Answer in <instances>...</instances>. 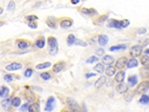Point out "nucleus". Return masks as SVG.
<instances>
[{"mask_svg":"<svg viewBox=\"0 0 149 112\" xmlns=\"http://www.w3.org/2000/svg\"><path fill=\"white\" fill-rule=\"evenodd\" d=\"M48 44H49V53L51 55H56L58 53V42L55 37H49L48 38Z\"/></svg>","mask_w":149,"mask_h":112,"instance_id":"f257e3e1","label":"nucleus"},{"mask_svg":"<svg viewBox=\"0 0 149 112\" xmlns=\"http://www.w3.org/2000/svg\"><path fill=\"white\" fill-rule=\"evenodd\" d=\"M66 102H67V105H68V107L71 109L72 112H80V105H79V103L75 100V99L68 97L66 99Z\"/></svg>","mask_w":149,"mask_h":112,"instance_id":"f03ea898","label":"nucleus"},{"mask_svg":"<svg viewBox=\"0 0 149 112\" xmlns=\"http://www.w3.org/2000/svg\"><path fill=\"white\" fill-rule=\"evenodd\" d=\"M149 88V82L148 81H142L140 82L136 87V90H135V93L137 94H143L145 91H147Z\"/></svg>","mask_w":149,"mask_h":112,"instance_id":"7ed1b4c3","label":"nucleus"},{"mask_svg":"<svg viewBox=\"0 0 149 112\" xmlns=\"http://www.w3.org/2000/svg\"><path fill=\"white\" fill-rule=\"evenodd\" d=\"M130 56L133 57V59H135L136 57L140 56L141 55V53H142V47L139 45H136V46H133L131 49H130Z\"/></svg>","mask_w":149,"mask_h":112,"instance_id":"20e7f679","label":"nucleus"},{"mask_svg":"<svg viewBox=\"0 0 149 112\" xmlns=\"http://www.w3.org/2000/svg\"><path fill=\"white\" fill-rule=\"evenodd\" d=\"M55 102H56L55 97H54V96H51V97L47 100V104H46V108H45V110L48 112L52 111V110L54 109V107H55Z\"/></svg>","mask_w":149,"mask_h":112,"instance_id":"39448f33","label":"nucleus"},{"mask_svg":"<svg viewBox=\"0 0 149 112\" xmlns=\"http://www.w3.org/2000/svg\"><path fill=\"white\" fill-rule=\"evenodd\" d=\"M126 65H127V59L124 58V57L119 58V59L116 61V63H115V67H117L118 69H122L123 67H126Z\"/></svg>","mask_w":149,"mask_h":112,"instance_id":"423d86ee","label":"nucleus"},{"mask_svg":"<svg viewBox=\"0 0 149 112\" xmlns=\"http://www.w3.org/2000/svg\"><path fill=\"white\" fill-rule=\"evenodd\" d=\"M6 70H18L20 68H22V65L20 63H12L10 65L5 67Z\"/></svg>","mask_w":149,"mask_h":112,"instance_id":"0eeeda50","label":"nucleus"},{"mask_svg":"<svg viewBox=\"0 0 149 112\" xmlns=\"http://www.w3.org/2000/svg\"><path fill=\"white\" fill-rule=\"evenodd\" d=\"M1 106H2L5 110H9L10 106H12V99L11 98H9V97L5 98L4 100H2V102H1Z\"/></svg>","mask_w":149,"mask_h":112,"instance_id":"6e6552de","label":"nucleus"},{"mask_svg":"<svg viewBox=\"0 0 149 112\" xmlns=\"http://www.w3.org/2000/svg\"><path fill=\"white\" fill-rule=\"evenodd\" d=\"M124 78H125V72L123 71V70H120V71H118L116 74H115V81L116 82H118V83H121L123 80H124Z\"/></svg>","mask_w":149,"mask_h":112,"instance_id":"1a4fd4ad","label":"nucleus"},{"mask_svg":"<svg viewBox=\"0 0 149 112\" xmlns=\"http://www.w3.org/2000/svg\"><path fill=\"white\" fill-rule=\"evenodd\" d=\"M65 67V62H63V61H61V62H58L57 64H55L54 65V67H53V70H54V72H60L63 68Z\"/></svg>","mask_w":149,"mask_h":112,"instance_id":"9d476101","label":"nucleus"},{"mask_svg":"<svg viewBox=\"0 0 149 112\" xmlns=\"http://www.w3.org/2000/svg\"><path fill=\"white\" fill-rule=\"evenodd\" d=\"M46 23L50 28H57V21L53 16L48 17V19L46 20Z\"/></svg>","mask_w":149,"mask_h":112,"instance_id":"9b49d317","label":"nucleus"},{"mask_svg":"<svg viewBox=\"0 0 149 112\" xmlns=\"http://www.w3.org/2000/svg\"><path fill=\"white\" fill-rule=\"evenodd\" d=\"M106 82V77H101L97 79L94 83V87L95 88H101L102 86H103V84Z\"/></svg>","mask_w":149,"mask_h":112,"instance_id":"f8f14e48","label":"nucleus"},{"mask_svg":"<svg viewBox=\"0 0 149 112\" xmlns=\"http://www.w3.org/2000/svg\"><path fill=\"white\" fill-rule=\"evenodd\" d=\"M102 61H103V65H107V66H110V65H112V63H113V61H114V59L112 58L111 56H108V55H106V56H104L102 59Z\"/></svg>","mask_w":149,"mask_h":112,"instance_id":"ddd939ff","label":"nucleus"},{"mask_svg":"<svg viewBox=\"0 0 149 112\" xmlns=\"http://www.w3.org/2000/svg\"><path fill=\"white\" fill-rule=\"evenodd\" d=\"M98 43L101 46H105L108 43V37L106 35H101L98 36Z\"/></svg>","mask_w":149,"mask_h":112,"instance_id":"4468645a","label":"nucleus"},{"mask_svg":"<svg viewBox=\"0 0 149 112\" xmlns=\"http://www.w3.org/2000/svg\"><path fill=\"white\" fill-rule=\"evenodd\" d=\"M127 86H126L124 83H118V85L116 86V91L117 92H119V93H125L126 91H127Z\"/></svg>","mask_w":149,"mask_h":112,"instance_id":"2eb2a0df","label":"nucleus"},{"mask_svg":"<svg viewBox=\"0 0 149 112\" xmlns=\"http://www.w3.org/2000/svg\"><path fill=\"white\" fill-rule=\"evenodd\" d=\"M29 112H40V105L38 103H32L29 106Z\"/></svg>","mask_w":149,"mask_h":112,"instance_id":"dca6fc26","label":"nucleus"},{"mask_svg":"<svg viewBox=\"0 0 149 112\" xmlns=\"http://www.w3.org/2000/svg\"><path fill=\"white\" fill-rule=\"evenodd\" d=\"M140 74L142 78L146 79V78H149V67H144L140 69Z\"/></svg>","mask_w":149,"mask_h":112,"instance_id":"f3484780","label":"nucleus"},{"mask_svg":"<svg viewBox=\"0 0 149 112\" xmlns=\"http://www.w3.org/2000/svg\"><path fill=\"white\" fill-rule=\"evenodd\" d=\"M140 62L143 67H149V57L147 55L140 57Z\"/></svg>","mask_w":149,"mask_h":112,"instance_id":"a211bd4d","label":"nucleus"},{"mask_svg":"<svg viewBox=\"0 0 149 112\" xmlns=\"http://www.w3.org/2000/svg\"><path fill=\"white\" fill-rule=\"evenodd\" d=\"M73 25V21L70 20V19H65V20H62L61 21V26L63 28H69Z\"/></svg>","mask_w":149,"mask_h":112,"instance_id":"6ab92c4d","label":"nucleus"},{"mask_svg":"<svg viewBox=\"0 0 149 112\" xmlns=\"http://www.w3.org/2000/svg\"><path fill=\"white\" fill-rule=\"evenodd\" d=\"M105 72H106V76H107V77H112V76H114L115 74V67L109 66V67L105 69Z\"/></svg>","mask_w":149,"mask_h":112,"instance_id":"aec40b11","label":"nucleus"},{"mask_svg":"<svg viewBox=\"0 0 149 112\" xmlns=\"http://www.w3.org/2000/svg\"><path fill=\"white\" fill-rule=\"evenodd\" d=\"M8 93H9L8 87L2 86V87L0 88V97H6V96H8Z\"/></svg>","mask_w":149,"mask_h":112,"instance_id":"412c9836","label":"nucleus"},{"mask_svg":"<svg viewBox=\"0 0 149 112\" xmlns=\"http://www.w3.org/2000/svg\"><path fill=\"white\" fill-rule=\"evenodd\" d=\"M107 26H108V27H113V28H119V27H120V22L117 21V20L112 19V20H110V21L108 22Z\"/></svg>","mask_w":149,"mask_h":112,"instance_id":"4be33fe9","label":"nucleus"},{"mask_svg":"<svg viewBox=\"0 0 149 112\" xmlns=\"http://www.w3.org/2000/svg\"><path fill=\"white\" fill-rule=\"evenodd\" d=\"M138 65V62L136 59H131L129 61H127V67H137Z\"/></svg>","mask_w":149,"mask_h":112,"instance_id":"5701e85b","label":"nucleus"},{"mask_svg":"<svg viewBox=\"0 0 149 112\" xmlns=\"http://www.w3.org/2000/svg\"><path fill=\"white\" fill-rule=\"evenodd\" d=\"M93 69H94L95 71L102 73V72L104 71V65H103V64H97V65H95V66L93 67Z\"/></svg>","mask_w":149,"mask_h":112,"instance_id":"b1692460","label":"nucleus"},{"mask_svg":"<svg viewBox=\"0 0 149 112\" xmlns=\"http://www.w3.org/2000/svg\"><path fill=\"white\" fill-rule=\"evenodd\" d=\"M17 45H18V48H19L20 50H25V49H27V48L29 47V44H28L26 41H19V42L17 43Z\"/></svg>","mask_w":149,"mask_h":112,"instance_id":"393cba45","label":"nucleus"},{"mask_svg":"<svg viewBox=\"0 0 149 112\" xmlns=\"http://www.w3.org/2000/svg\"><path fill=\"white\" fill-rule=\"evenodd\" d=\"M82 13L84 14H87V15H95L96 14V11L94 10V9H92V8H84L82 9Z\"/></svg>","mask_w":149,"mask_h":112,"instance_id":"a878e982","label":"nucleus"},{"mask_svg":"<svg viewBox=\"0 0 149 112\" xmlns=\"http://www.w3.org/2000/svg\"><path fill=\"white\" fill-rule=\"evenodd\" d=\"M51 67V63L47 62V63H43V64H40V65H37L36 68L37 69H44V68H48V67Z\"/></svg>","mask_w":149,"mask_h":112,"instance_id":"bb28decb","label":"nucleus"},{"mask_svg":"<svg viewBox=\"0 0 149 112\" xmlns=\"http://www.w3.org/2000/svg\"><path fill=\"white\" fill-rule=\"evenodd\" d=\"M36 47L39 49H43L45 47V40L44 39H39L36 41Z\"/></svg>","mask_w":149,"mask_h":112,"instance_id":"cd10ccee","label":"nucleus"},{"mask_svg":"<svg viewBox=\"0 0 149 112\" xmlns=\"http://www.w3.org/2000/svg\"><path fill=\"white\" fill-rule=\"evenodd\" d=\"M20 104H21V99L19 97H14L12 99V106L18 107V106H20Z\"/></svg>","mask_w":149,"mask_h":112,"instance_id":"c85d7f7f","label":"nucleus"},{"mask_svg":"<svg viewBox=\"0 0 149 112\" xmlns=\"http://www.w3.org/2000/svg\"><path fill=\"white\" fill-rule=\"evenodd\" d=\"M67 42H68V45H73V44H75V42H76V37H75V35H73V34H71L68 36V39H67Z\"/></svg>","mask_w":149,"mask_h":112,"instance_id":"c756f323","label":"nucleus"},{"mask_svg":"<svg viewBox=\"0 0 149 112\" xmlns=\"http://www.w3.org/2000/svg\"><path fill=\"white\" fill-rule=\"evenodd\" d=\"M126 48V45H118V46H113V47H110L109 51L113 52V51H118V50H124Z\"/></svg>","mask_w":149,"mask_h":112,"instance_id":"7c9ffc66","label":"nucleus"},{"mask_svg":"<svg viewBox=\"0 0 149 112\" xmlns=\"http://www.w3.org/2000/svg\"><path fill=\"white\" fill-rule=\"evenodd\" d=\"M128 81H129V83H130L131 85H134V84L137 82V78H136V76H131V77H129V78H128Z\"/></svg>","mask_w":149,"mask_h":112,"instance_id":"2f4dec72","label":"nucleus"},{"mask_svg":"<svg viewBox=\"0 0 149 112\" xmlns=\"http://www.w3.org/2000/svg\"><path fill=\"white\" fill-rule=\"evenodd\" d=\"M139 102H140V103H143V104L148 103L149 102V96H147V95H144V94H143V96H141V98L139 99Z\"/></svg>","mask_w":149,"mask_h":112,"instance_id":"473e14b6","label":"nucleus"},{"mask_svg":"<svg viewBox=\"0 0 149 112\" xmlns=\"http://www.w3.org/2000/svg\"><path fill=\"white\" fill-rule=\"evenodd\" d=\"M32 74H33V69L32 68H27L25 70V72H24V76L26 78H30V77H32Z\"/></svg>","mask_w":149,"mask_h":112,"instance_id":"72a5a7b5","label":"nucleus"},{"mask_svg":"<svg viewBox=\"0 0 149 112\" xmlns=\"http://www.w3.org/2000/svg\"><path fill=\"white\" fill-rule=\"evenodd\" d=\"M26 96H27L28 99H33L34 98V93L32 92V90L27 89V91H26Z\"/></svg>","mask_w":149,"mask_h":112,"instance_id":"f704fd0d","label":"nucleus"},{"mask_svg":"<svg viewBox=\"0 0 149 112\" xmlns=\"http://www.w3.org/2000/svg\"><path fill=\"white\" fill-rule=\"evenodd\" d=\"M129 24H130V22H129L128 20H126V19H124V20L120 21V27H123V28H126V27H128V26H129Z\"/></svg>","mask_w":149,"mask_h":112,"instance_id":"c9c22d12","label":"nucleus"},{"mask_svg":"<svg viewBox=\"0 0 149 112\" xmlns=\"http://www.w3.org/2000/svg\"><path fill=\"white\" fill-rule=\"evenodd\" d=\"M37 19H38V17H37V16H35V15H29V16H27V17H26V20H28L30 23L35 21V20H37Z\"/></svg>","mask_w":149,"mask_h":112,"instance_id":"e433bc0d","label":"nucleus"},{"mask_svg":"<svg viewBox=\"0 0 149 112\" xmlns=\"http://www.w3.org/2000/svg\"><path fill=\"white\" fill-rule=\"evenodd\" d=\"M41 78L44 79V80H48V79H50L51 76H50L49 72H42L41 73Z\"/></svg>","mask_w":149,"mask_h":112,"instance_id":"4c0bfd02","label":"nucleus"},{"mask_svg":"<svg viewBox=\"0 0 149 112\" xmlns=\"http://www.w3.org/2000/svg\"><path fill=\"white\" fill-rule=\"evenodd\" d=\"M97 60H98V59H97V57L92 56V57H91L90 59H88V60H87V63H88V64H92V63L95 62V61H97Z\"/></svg>","mask_w":149,"mask_h":112,"instance_id":"58836bf2","label":"nucleus"},{"mask_svg":"<svg viewBox=\"0 0 149 112\" xmlns=\"http://www.w3.org/2000/svg\"><path fill=\"white\" fill-rule=\"evenodd\" d=\"M75 44L78 46H82V47H86V46H87V43H86V42H84V41H81V40H77V39H76Z\"/></svg>","mask_w":149,"mask_h":112,"instance_id":"ea45409f","label":"nucleus"},{"mask_svg":"<svg viewBox=\"0 0 149 112\" xmlns=\"http://www.w3.org/2000/svg\"><path fill=\"white\" fill-rule=\"evenodd\" d=\"M29 106H30V105H29L28 103H25L24 105L21 106V111H26V110H28V109H29Z\"/></svg>","mask_w":149,"mask_h":112,"instance_id":"a19ab883","label":"nucleus"},{"mask_svg":"<svg viewBox=\"0 0 149 112\" xmlns=\"http://www.w3.org/2000/svg\"><path fill=\"white\" fill-rule=\"evenodd\" d=\"M14 7H15V3H14V1H11V2L8 4V10L12 11V10L14 9Z\"/></svg>","mask_w":149,"mask_h":112,"instance_id":"79ce46f5","label":"nucleus"},{"mask_svg":"<svg viewBox=\"0 0 149 112\" xmlns=\"http://www.w3.org/2000/svg\"><path fill=\"white\" fill-rule=\"evenodd\" d=\"M4 79H5L6 81H12L13 77H12L11 74H5V76H4Z\"/></svg>","mask_w":149,"mask_h":112,"instance_id":"37998d69","label":"nucleus"},{"mask_svg":"<svg viewBox=\"0 0 149 112\" xmlns=\"http://www.w3.org/2000/svg\"><path fill=\"white\" fill-rule=\"evenodd\" d=\"M29 27H31V28H33V29H36L38 26H37V24L34 22H31V23H29Z\"/></svg>","mask_w":149,"mask_h":112,"instance_id":"c03bdc74","label":"nucleus"},{"mask_svg":"<svg viewBox=\"0 0 149 112\" xmlns=\"http://www.w3.org/2000/svg\"><path fill=\"white\" fill-rule=\"evenodd\" d=\"M145 33H146V29H144V28L138 30V34H145Z\"/></svg>","mask_w":149,"mask_h":112,"instance_id":"a18cd8bd","label":"nucleus"},{"mask_svg":"<svg viewBox=\"0 0 149 112\" xmlns=\"http://www.w3.org/2000/svg\"><path fill=\"white\" fill-rule=\"evenodd\" d=\"M95 76V73H88L86 77L88 78V79H90V78H92V77H94Z\"/></svg>","mask_w":149,"mask_h":112,"instance_id":"49530a36","label":"nucleus"},{"mask_svg":"<svg viewBox=\"0 0 149 112\" xmlns=\"http://www.w3.org/2000/svg\"><path fill=\"white\" fill-rule=\"evenodd\" d=\"M96 54H97V55H100V56H101V55H103V49H102V50H98V51L96 52Z\"/></svg>","mask_w":149,"mask_h":112,"instance_id":"de8ad7c7","label":"nucleus"},{"mask_svg":"<svg viewBox=\"0 0 149 112\" xmlns=\"http://www.w3.org/2000/svg\"><path fill=\"white\" fill-rule=\"evenodd\" d=\"M80 2V0H72V4H78Z\"/></svg>","mask_w":149,"mask_h":112,"instance_id":"09e8293b","label":"nucleus"},{"mask_svg":"<svg viewBox=\"0 0 149 112\" xmlns=\"http://www.w3.org/2000/svg\"><path fill=\"white\" fill-rule=\"evenodd\" d=\"M145 53H146V55H149V49H147V50L145 51Z\"/></svg>","mask_w":149,"mask_h":112,"instance_id":"8fccbe9b","label":"nucleus"},{"mask_svg":"<svg viewBox=\"0 0 149 112\" xmlns=\"http://www.w3.org/2000/svg\"><path fill=\"white\" fill-rule=\"evenodd\" d=\"M2 13H3V9L0 7V14H2Z\"/></svg>","mask_w":149,"mask_h":112,"instance_id":"3c124183","label":"nucleus"},{"mask_svg":"<svg viewBox=\"0 0 149 112\" xmlns=\"http://www.w3.org/2000/svg\"><path fill=\"white\" fill-rule=\"evenodd\" d=\"M3 24H4V22H1V23H0V26H2Z\"/></svg>","mask_w":149,"mask_h":112,"instance_id":"603ef678","label":"nucleus"}]
</instances>
